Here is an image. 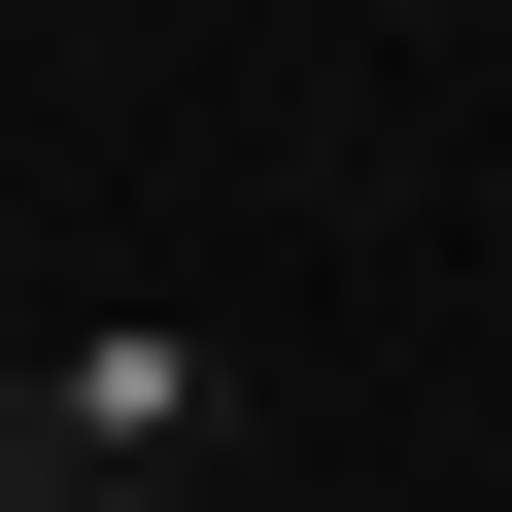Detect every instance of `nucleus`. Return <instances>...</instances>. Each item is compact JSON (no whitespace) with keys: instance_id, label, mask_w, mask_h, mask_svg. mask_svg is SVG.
<instances>
[{"instance_id":"nucleus-1","label":"nucleus","mask_w":512,"mask_h":512,"mask_svg":"<svg viewBox=\"0 0 512 512\" xmlns=\"http://www.w3.org/2000/svg\"><path fill=\"white\" fill-rule=\"evenodd\" d=\"M205 410H239V342H205V308H69L35 376H0V512H137Z\"/></svg>"}]
</instances>
